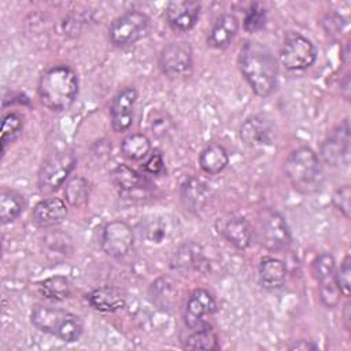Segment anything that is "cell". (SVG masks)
I'll list each match as a JSON object with an SVG mask.
<instances>
[{"label": "cell", "mask_w": 351, "mask_h": 351, "mask_svg": "<svg viewBox=\"0 0 351 351\" xmlns=\"http://www.w3.org/2000/svg\"><path fill=\"white\" fill-rule=\"evenodd\" d=\"M239 69L255 95L266 97L276 90L278 66L266 45L247 41L239 53Z\"/></svg>", "instance_id": "obj_1"}, {"label": "cell", "mask_w": 351, "mask_h": 351, "mask_svg": "<svg viewBox=\"0 0 351 351\" xmlns=\"http://www.w3.org/2000/svg\"><path fill=\"white\" fill-rule=\"evenodd\" d=\"M78 95V77L75 71L59 64L49 67L43 73L38 81V97L44 107L51 111H64Z\"/></svg>", "instance_id": "obj_2"}, {"label": "cell", "mask_w": 351, "mask_h": 351, "mask_svg": "<svg viewBox=\"0 0 351 351\" xmlns=\"http://www.w3.org/2000/svg\"><path fill=\"white\" fill-rule=\"evenodd\" d=\"M284 170L291 185L300 193H315L324 185L325 176L321 160L310 147L293 149L285 160Z\"/></svg>", "instance_id": "obj_3"}, {"label": "cell", "mask_w": 351, "mask_h": 351, "mask_svg": "<svg viewBox=\"0 0 351 351\" xmlns=\"http://www.w3.org/2000/svg\"><path fill=\"white\" fill-rule=\"evenodd\" d=\"M30 321L36 329L60 339L64 343L80 340L84 332L82 319L63 308L37 304L32 308Z\"/></svg>", "instance_id": "obj_4"}, {"label": "cell", "mask_w": 351, "mask_h": 351, "mask_svg": "<svg viewBox=\"0 0 351 351\" xmlns=\"http://www.w3.org/2000/svg\"><path fill=\"white\" fill-rule=\"evenodd\" d=\"M254 234L258 243L271 252H282L291 245V232L284 217L273 208H262L255 221Z\"/></svg>", "instance_id": "obj_5"}, {"label": "cell", "mask_w": 351, "mask_h": 351, "mask_svg": "<svg viewBox=\"0 0 351 351\" xmlns=\"http://www.w3.org/2000/svg\"><path fill=\"white\" fill-rule=\"evenodd\" d=\"M75 156L71 149L63 148L49 154L41 163L37 176L38 189L51 193L63 185L75 166Z\"/></svg>", "instance_id": "obj_6"}, {"label": "cell", "mask_w": 351, "mask_h": 351, "mask_svg": "<svg viewBox=\"0 0 351 351\" xmlns=\"http://www.w3.org/2000/svg\"><path fill=\"white\" fill-rule=\"evenodd\" d=\"M148 27V15L137 10H130L112 21L108 27V38L115 47H128L144 37Z\"/></svg>", "instance_id": "obj_7"}, {"label": "cell", "mask_w": 351, "mask_h": 351, "mask_svg": "<svg viewBox=\"0 0 351 351\" xmlns=\"http://www.w3.org/2000/svg\"><path fill=\"white\" fill-rule=\"evenodd\" d=\"M317 58L314 44L300 33L289 32L280 49V62L287 70L308 69Z\"/></svg>", "instance_id": "obj_8"}, {"label": "cell", "mask_w": 351, "mask_h": 351, "mask_svg": "<svg viewBox=\"0 0 351 351\" xmlns=\"http://www.w3.org/2000/svg\"><path fill=\"white\" fill-rule=\"evenodd\" d=\"M313 273L318 284L319 299L328 308H335L341 296L336 276V263L330 254L322 252L313 262Z\"/></svg>", "instance_id": "obj_9"}, {"label": "cell", "mask_w": 351, "mask_h": 351, "mask_svg": "<svg viewBox=\"0 0 351 351\" xmlns=\"http://www.w3.org/2000/svg\"><path fill=\"white\" fill-rule=\"evenodd\" d=\"M192 48L186 41L167 44L159 56V67L169 78H181L192 71Z\"/></svg>", "instance_id": "obj_10"}, {"label": "cell", "mask_w": 351, "mask_h": 351, "mask_svg": "<svg viewBox=\"0 0 351 351\" xmlns=\"http://www.w3.org/2000/svg\"><path fill=\"white\" fill-rule=\"evenodd\" d=\"M134 244V233L129 223L121 219H114L104 225L101 232V248L114 258L125 256L130 252Z\"/></svg>", "instance_id": "obj_11"}, {"label": "cell", "mask_w": 351, "mask_h": 351, "mask_svg": "<svg viewBox=\"0 0 351 351\" xmlns=\"http://www.w3.org/2000/svg\"><path fill=\"white\" fill-rule=\"evenodd\" d=\"M321 156L330 166L348 165L350 159V125L344 119L325 138L321 145Z\"/></svg>", "instance_id": "obj_12"}, {"label": "cell", "mask_w": 351, "mask_h": 351, "mask_svg": "<svg viewBox=\"0 0 351 351\" xmlns=\"http://www.w3.org/2000/svg\"><path fill=\"white\" fill-rule=\"evenodd\" d=\"M215 310L217 303L214 296L208 291L197 288L189 295L184 307L182 318L189 329H196L203 326L206 324V319L211 317Z\"/></svg>", "instance_id": "obj_13"}, {"label": "cell", "mask_w": 351, "mask_h": 351, "mask_svg": "<svg viewBox=\"0 0 351 351\" xmlns=\"http://www.w3.org/2000/svg\"><path fill=\"white\" fill-rule=\"evenodd\" d=\"M136 100L137 90L133 86H126L114 96L110 106V118L114 132H126L132 126Z\"/></svg>", "instance_id": "obj_14"}, {"label": "cell", "mask_w": 351, "mask_h": 351, "mask_svg": "<svg viewBox=\"0 0 351 351\" xmlns=\"http://www.w3.org/2000/svg\"><path fill=\"white\" fill-rule=\"evenodd\" d=\"M200 14V4L192 0H176L170 1L165 10V18L170 27L178 32L191 30Z\"/></svg>", "instance_id": "obj_15"}, {"label": "cell", "mask_w": 351, "mask_h": 351, "mask_svg": "<svg viewBox=\"0 0 351 351\" xmlns=\"http://www.w3.org/2000/svg\"><path fill=\"white\" fill-rule=\"evenodd\" d=\"M274 128L271 122L262 115L247 118L240 126V137L245 145L256 148L271 143Z\"/></svg>", "instance_id": "obj_16"}, {"label": "cell", "mask_w": 351, "mask_h": 351, "mask_svg": "<svg viewBox=\"0 0 351 351\" xmlns=\"http://www.w3.org/2000/svg\"><path fill=\"white\" fill-rule=\"evenodd\" d=\"M67 215V206L59 197H48L38 202L32 213V219L38 228L56 226Z\"/></svg>", "instance_id": "obj_17"}, {"label": "cell", "mask_w": 351, "mask_h": 351, "mask_svg": "<svg viewBox=\"0 0 351 351\" xmlns=\"http://www.w3.org/2000/svg\"><path fill=\"white\" fill-rule=\"evenodd\" d=\"M239 32V19L233 14H222L217 18L207 36V44L215 49L226 48Z\"/></svg>", "instance_id": "obj_18"}, {"label": "cell", "mask_w": 351, "mask_h": 351, "mask_svg": "<svg viewBox=\"0 0 351 351\" xmlns=\"http://www.w3.org/2000/svg\"><path fill=\"white\" fill-rule=\"evenodd\" d=\"M208 186L196 177H188L181 184V200L184 206L195 214H199L206 208L210 200Z\"/></svg>", "instance_id": "obj_19"}, {"label": "cell", "mask_w": 351, "mask_h": 351, "mask_svg": "<svg viewBox=\"0 0 351 351\" xmlns=\"http://www.w3.org/2000/svg\"><path fill=\"white\" fill-rule=\"evenodd\" d=\"M222 236L236 248L245 250L252 241V228L244 217H232L223 221L221 230Z\"/></svg>", "instance_id": "obj_20"}, {"label": "cell", "mask_w": 351, "mask_h": 351, "mask_svg": "<svg viewBox=\"0 0 351 351\" xmlns=\"http://www.w3.org/2000/svg\"><path fill=\"white\" fill-rule=\"evenodd\" d=\"M288 270L282 261L274 256H263L259 262V282L265 289H277L287 281Z\"/></svg>", "instance_id": "obj_21"}, {"label": "cell", "mask_w": 351, "mask_h": 351, "mask_svg": "<svg viewBox=\"0 0 351 351\" xmlns=\"http://www.w3.org/2000/svg\"><path fill=\"white\" fill-rule=\"evenodd\" d=\"M86 300L89 304L103 313H112L125 306L123 293L114 287H100L92 289L86 295Z\"/></svg>", "instance_id": "obj_22"}, {"label": "cell", "mask_w": 351, "mask_h": 351, "mask_svg": "<svg viewBox=\"0 0 351 351\" xmlns=\"http://www.w3.org/2000/svg\"><path fill=\"white\" fill-rule=\"evenodd\" d=\"M229 163V156L226 149L217 143L208 144L199 156V165L203 171L208 174L221 173Z\"/></svg>", "instance_id": "obj_23"}, {"label": "cell", "mask_w": 351, "mask_h": 351, "mask_svg": "<svg viewBox=\"0 0 351 351\" xmlns=\"http://www.w3.org/2000/svg\"><path fill=\"white\" fill-rule=\"evenodd\" d=\"M25 207L23 196L8 188H1L0 192V219L3 223H10L15 221Z\"/></svg>", "instance_id": "obj_24"}, {"label": "cell", "mask_w": 351, "mask_h": 351, "mask_svg": "<svg viewBox=\"0 0 351 351\" xmlns=\"http://www.w3.org/2000/svg\"><path fill=\"white\" fill-rule=\"evenodd\" d=\"M112 184L122 192H132L144 186V178L128 165H118L111 171Z\"/></svg>", "instance_id": "obj_25"}, {"label": "cell", "mask_w": 351, "mask_h": 351, "mask_svg": "<svg viewBox=\"0 0 351 351\" xmlns=\"http://www.w3.org/2000/svg\"><path fill=\"white\" fill-rule=\"evenodd\" d=\"M151 141L144 133H132L126 136L121 144V152L130 160H141L148 156Z\"/></svg>", "instance_id": "obj_26"}, {"label": "cell", "mask_w": 351, "mask_h": 351, "mask_svg": "<svg viewBox=\"0 0 351 351\" xmlns=\"http://www.w3.org/2000/svg\"><path fill=\"white\" fill-rule=\"evenodd\" d=\"M40 293L49 300H64L71 295V282L64 276H53L38 284Z\"/></svg>", "instance_id": "obj_27"}, {"label": "cell", "mask_w": 351, "mask_h": 351, "mask_svg": "<svg viewBox=\"0 0 351 351\" xmlns=\"http://www.w3.org/2000/svg\"><path fill=\"white\" fill-rule=\"evenodd\" d=\"M192 333L186 337L184 347L188 350H218V336L211 326L204 324L200 328L191 329Z\"/></svg>", "instance_id": "obj_28"}, {"label": "cell", "mask_w": 351, "mask_h": 351, "mask_svg": "<svg viewBox=\"0 0 351 351\" xmlns=\"http://www.w3.org/2000/svg\"><path fill=\"white\" fill-rule=\"evenodd\" d=\"M89 195H90V185L81 176L69 180V182L64 186V199L73 207H77V208L84 207L89 200Z\"/></svg>", "instance_id": "obj_29"}, {"label": "cell", "mask_w": 351, "mask_h": 351, "mask_svg": "<svg viewBox=\"0 0 351 351\" xmlns=\"http://www.w3.org/2000/svg\"><path fill=\"white\" fill-rule=\"evenodd\" d=\"M23 119L16 112H8L3 117L1 122V152H5L8 144L16 140V137L22 133Z\"/></svg>", "instance_id": "obj_30"}, {"label": "cell", "mask_w": 351, "mask_h": 351, "mask_svg": "<svg viewBox=\"0 0 351 351\" xmlns=\"http://www.w3.org/2000/svg\"><path fill=\"white\" fill-rule=\"evenodd\" d=\"M266 18H267L266 8L261 3H254L245 12V16L243 21L244 29L250 33H255L265 26Z\"/></svg>", "instance_id": "obj_31"}, {"label": "cell", "mask_w": 351, "mask_h": 351, "mask_svg": "<svg viewBox=\"0 0 351 351\" xmlns=\"http://www.w3.org/2000/svg\"><path fill=\"white\" fill-rule=\"evenodd\" d=\"M141 236L151 243H160L166 236V225L159 218L147 219L141 223Z\"/></svg>", "instance_id": "obj_32"}, {"label": "cell", "mask_w": 351, "mask_h": 351, "mask_svg": "<svg viewBox=\"0 0 351 351\" xmlns=\"http://www.w3.org/2000/svg\"><path fill=\"white\" fill-rule=\"evenodd\" d=\"M350 199H351V189H350V185H348V184L339 186V188L333 192V196H332V203H333V206H335L346 218H350V214H351V203H350Z\"/></svg>", "instance_id": "obj_33"}, {"label": "cell", "mask_w": 351, "mask_h": 351, "mask_svg": "<svg viewBox=\"0 0 351 351\" xmlns=\"http://www.w3.org/2000/svg\"><path fill=\"white\" fill-rule=\"evenodd\" d=\"M336 276H337V282L341 291L343 296H350V288H351V259L350 255H346L343 263L340 265V269L336 270Z\"/></svg>", "instance_id": "obj_34"}, {"label": "cell", "mask_w": 351, "mask_h": 351, "mask_svg": "<svg viewBox=\"0 0 351 351\" xmlns=\"http://www.w3.org/2000/svg\"><path fill=\"white\" fill-rule=\"evenodd\" d=\"M163 167H165L163 156H162V154H160L158 149H155V151L147 158V160L143 163L144 171L148 173V174H154V176L160 174V173L163 171Z\"/></svg>", "instance_id": "obj_35"}, {"label": "cell", "mask_w": 351, "mask_h": 351, "mask_svg": "<svg viewBox=\"0 0 351 351\" xmlns=\"http://www.w3.org/2000/svg\"><path fill=\"white\" fill-rule=\"evenodd\" d=\"M318 347L310 340H298L289 346V350H317Z\"/></svg>", "instance_id": "obj_36"}, {"label": "cell", "mask_w": 351, "mask_h": 351, "mask_svg": "<svg viewBox=\"0 0 351 351\" xmlns=\"http://www.w3.org/2000/svg\"><path fill=\"white\" fill-rule=\"evenodd\" d=\"M340 85H341L343 96L348 100V97H350V77H348V74L344 75V78H343V81L340 82Z\"/></svg>", "instance_id": "obj_37"}, {"label": "cell", "mask_w": 351, "mask_h": 351, "mask_svg": "<svg viewBox=\"0 0 351 351\" xmlns=\"http://www.w3.org/2000/svg\"><path fill=\"white\" fill-rule=\"evenodd\" d=\"M350 318H351V313H350V304L347 303L344 306V310H343V322H344V328L347 330H350Z\"/></svg>", "instance_id": "obj_38"}, {"label": "cell", "mask_w": 351, "mask_h": 351, "mask_svg": "<svg viewBox=\"0 0 351 351\" xmlns=\"http://www.w3.org/2000/svg\"><path fill=\"white\" fill-rule=\"evenodd\" d=\"M341 59L344 64H348L350 62V41H347L343 47V52H341Z\"/></svg>", "instance_id": "obj_39"}]
</instances>
